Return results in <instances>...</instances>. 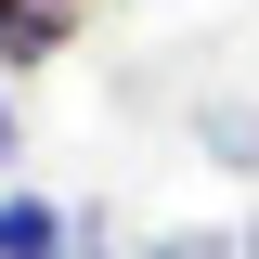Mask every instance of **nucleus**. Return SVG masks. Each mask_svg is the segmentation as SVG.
<instances>
[{
	"label": "nucleus",
	"mask_w": 259,
	"mask_h": 259,
	"mask_svg": "<svg viewBox=\"0 0 259 259\" xmlns=\"http://www.w3.org/2000/svg\"><path fill=\"white\" fill-rule=\"evenodd\" d=\"M78 13H91V0H0V78L52 65L65 39H78Z\"/></svg>",
	"instance_id": "nucleus-1"
},
{
	"label": "nucleus",
	"mask_w": 259,
	"mask_h": 259,
	"mask_svg": "<svg viewBox=\"0 0 259 259\" xmlns=\"http://www.w3.org/2000/svg\"><path fill=\"white\" fill-rule=\"evenodd\" d=\"M0 259H78V221L39 182H0Z\"/></svg>",
	"instance_id": "nucleus-2"
},
{
	"label": "nucleus",
	"mask_w": 259,
	"mask_h": 259,
	"mask_svg": "<svg viewBox=\"0 0 259 259\" xmlns=\"http://www.w3.org/2000/svg\"><path fill=\"white\" fill-rule=\"evenodd\" d=\"M143 259H246V233H221V221H182V233H156Z\"/></svg>",
	"instance_id": "nucleus-3"
},
{
	"label": "nucleus",
	"mask_w": 259,
	"mask_h": 259,
	"mask_svg": "<svg viewBox=\"0 0 259 259\" xmlns=\"http://www.w3.org/2000/svg\"><path fill=\"white\" fill-rule=\"evenodd\" d=\"M207 143H221L233 168H259V117H246V104H221V117H207Z\"/></svg>",
	"instance_id": "nucleus-4"
},
{
	"label": "nucleus",
	"mask_w": 259,
	"mask_h": 259,
	"mask_svg": "<svg viewBox=\"0 0 259 259\" xmlns=\"http://www.w3.org/2000/svg\"><path fill=\"white\" fill-rule=\"evenodd\" d=\"M13 156H26V117H13V91H0V168H13Z\"/></svg>",
	"instance_id": "nucleus-5"
},
{
	"label": "nucleus",
	"mask_w": 259,
	"mask_h": 259,
	"mask_svg": "<svg viewBox=\"0 0 259 259\" xmlns=\"http://www.w3.org/2000/svg\"><path fill=\"white\" fill-rule=\"evenodd\" d=\"M246 259H259V221H246Z\"/></svg>",
	"instance_id": "nucleus-6"
}]
</instances>
